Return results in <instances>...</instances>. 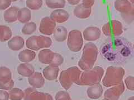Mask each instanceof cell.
<instances>
[{
	"label": "cell",
	"mask_w": 134,
	"mask_h": 100,
	"mask_svg": "<svg viewBox=\"0 0 134 100\" xmlns=\"http://www.w3.org/2000/svg\"><path fill=\"white\" fill-rule=\"evenodd\" d=\"M95 0H82V4L87 8H92L93 6Z\"/></svg>",
	"instance_id": "obj_39"
},
{
	"label": "cell",
	"mask_w": 134,
	"mask_h": 100,
	"mask_svg": "<svg viewBox=\"0 0 134 100\" xmlns=\"http://www.w3.org/2000/svg\"><path fill=\"white\" fill-rule=\"evenodd\" d=\"M68 31L64 26H59L55 28L53 33L54 38L57 42H63L68 38Z\"/></svg>",
	"instance_id": "obj_23"
},
{
	"label": "cell",
	"mask_w": 134,
	"mask_h": 100,
	"mask_svg": "<svg viewBox=\"0 0 134 100\" xmlns=\"http://www.w3.org/2000/svg\"><path fill=\"white\" fill-rule=\"evenodd\" d=\"M55 100H72L68 92L65 91L58 92L55 95Z\"/></svg>",
	"instance_id": "obj_34"
},
{
	"label": "cell",
	"mask_w": 134,
	"mask_h": 100,
	"mask_svg": "<svg viewBox=\"0 0 134 100\" xmlns=\"http://www.w3.org/2000/svg\"><path fill=\"white\" fill-rule=\"evenodd\" d=\"M11 0H0V10H6L10 7Z\"/></svg>",
	"instance_id": "obj_37"
},
{
	"label": "cell",
	"mask_w": 134,
	"mask_h": 100,
	"mask_svg": "<svg viewBox=\"0 0 134 100\" xmlns=\"http://www.w3.org/2000/svg\"><path fill=\"white\" fill-rule=\"evenodd\" d=\"M25 44L24 39L22 37L16 36L12 37L7 42L8 47L12 51H17L22 49Z\"/></svg>",
	"instance_id": "obj_18"
},
{
	"label": "cell",
	"mask_w": 134,
	"mask_h": 100,
	"mask_svg": "<svg viewBox=\"0 0 134 100\" xmlns=\"http://www.w3.org/2000/svg\"><path fill=\"white\" fill-rule=\"evenodd\" d=\"M50 17L56 23H63L68 21L69 18V14L66 11L62 9H57L54 10Z\"/></svg>",
	"instance_id": "obj_13"
},
{
	"label": "cell",
	"mask_w": 134,
	"mask_h": 100,
	"mask_svg": "<svg viewBox=\"0 0 134 100\" xmlns=\"http://www.w3.org/2000/svg\"><path fill=\"white\" fill-rule=\"evenodd\" d=\"M127 100H134V96L130 97Z\"/></svg>",
	"instance_id": "obj_41"
},
{
	"label": "cell",
	"mask_w": 134,
	"mask_h": 100,
	"mask_svg": "<svg viewBox=\"0 0 134 100\" xmlns=\"http://www.w3.org/2000/svg\"><path fill=\"white\" fill-rule=\"evenodd\" d=\"M59 68V67L49 65L47 66L43 71L44 77L49 81H54L58 78Z\"/></svg>",
	"instance_id": "obj_14"
},
{
	"label": "cell",
	"mask_w": 134,
	"mask_h": 100,
	"mask_svg": "<svg viewBox=\"0 0 134 100\" xmlns=\"http://www.w3.org/2000/svg\"><path fill=\"white\" fill-rule=\"evenodd\" d=\"M133 48H134V45H133Z\"/></svg>",
	"instance_id": "obj_45"
},
{
	"label": "cell",
	"mask_w": 134,
	"mask_h": 100,
	"mask_svg": "<svg viewBox=\"0 0 134 100\" xmlns=\"http://www.w3.org/2000/svg\"><path fill=\"white\" fill-rule=\"evenodd\" d=\"M102 100H107V99H104H104H102Z\"/></svg>",
	"instance_id": "obj_44"
},
{
	"label": "cell",
	"mask_w": 134,
	"mask_h": 100,
	"mask_svg": "<svg viewBox=\"0 0 134 100\" xmlns=\"http://www.w3.org/2000/svg\"><path fill=\"white\" fill-rule=\"evenodd\" d=\"M81 0H67V1L72 5H77L80 2Z\"/></svg>",
	"instance_id": "obj_40"
},
{
	"label": "cell",
	"mask_w": 134,
	"mask_h": 100,
	"mask_svg": "<svg viewBox=\"0 0 134 100\" xmlns=\"http://www.w3.org/2000/svg\"><path fill=\"white\" fill-rule=\"evenodd\" d=\"M28 81L29 84L34 88L40 89L45 84V78L40 72H35L28 78Z\"/></svg>",
	"instance_id": "obj_12"
},
{
	"label": "cell",
	"mask_w": 134,
	"mask_h": 100,
	"mask_svg": "<svg viewBox=\"0 0 134 100\" xmlns=\"http://www.w3.org/2000/svg\"><path fill=\"white\" fill-rule=\"evenodd\" d=\"M37 37L36 36H32L29 37L26 41V47L31 50H34V51H38L40 49L38 47L37 42Z\"/></svg>",
	"instance_id": "obj_32"
},
{
	"label": "cell",
	"mask_w": 134,
	"mask_h": 100,
	"mask_svg": "<svg viewBox=\"0 0 134 100\" xmlns=\"http://www.w3.org/2000/svg\"><path fill=\"white\" fill-rule=\"evenodd\" d=\"M101 34L100 29L95 26L87 27L83 32V38L88 41H94L99 39Z\"/></svg>",
	"instance_id": "obj_11"
},
{
	"label": "cell",
	"mask_w": 134,
	"mask_h": 100,
	"mask_svg": "<svg viewBox=\"0 0 134 100\" xmlns=\"http://www.w3.org/2000/svg\"><path fill=\"white\" fill-rule=\"evenodd\" d=\"M9 98L11 100H21L24 97V91L19 88H12L9 91Z\"/></svg>",
	"instance_id": "obj_28"
},
{
	"label": "cell",
	"mask_w": 134,
	"mask_h": 100,
	"mask_svg": "<svg viewBox=\"0 0 134 100\" xmlns=\"http://www.w3.org/2000/svg\"><path fill=\"white\" fill-rule=\"evenodd\" d=\"M104 74L103 69L100 67H95L82 72L79 81L77 85L91 86L99 83Z\"/></svg>",
	"instance_id": "obj_4"
},
{
	"label": "cell",
	"mask_w": 134,
	"mask_h": 100,
	"mask_svg": "<svg viewBox=\"0 0 134 100\" xmlns=\"http://www.w3.org/2000/svg\"><path fill=\"white\" fill-rule=\"evenodd\" d=\"M125 84L126 88L131 91H134V77L128 76L125 78Z\"/></svg>",
	"instance_id": "obj_36"
},
{
	"label": "cell",
	"mask_w": 134,
	"mask_h": 100,
	"mask_svg": "<svg viewBox=\"0 0 134 100\" xmlns=\"http://www.w3.org/2000/svg\"><path fill=\"white\" fill-rule=\"evenodd\" d=\"M64 62V58L59 53H54V57L50 65L54 66L59 67Z\"/></svg>",
	"instance_id": "obj_33"
},
{
	"label": "cell",
	"mask_w": 134,
	"mask_h": 100,
	"mask_svg": "<svg viewBox=\"0 0 134 100\" xmlns=\"http://www.w3.org/2000/svg\"><path fill=\"white\" fill-rule=\"evenodd\" d=\"M54 53L51 50L47 48L41 50L38 54V58L41 64L50 65L54 57Z\"/></svg>",
	"instance_id": "obj_21"
},
{
	"label": "cell",
	"mask_w": 134,
	"mask_h": 100,
	"mask_svg": "<svg viewBox=\"0 0 134 100\" xmlns=\"http://www.w3.org/2000/svg\"><path fill=\"white\" fill-rule=\"evenodd\" d=\"M24 93V99L25 100H53L51 95L40 92L32 87L25 89Z\"/></svg>",
	"instance_id": "obj_8"
},
{
	"label": "cell",
	"mask_w": 134,
	"mask_h": 100,
	"mask_svg": "<svg viewBox=\"0 0 134 100\" xmlns=\"http://www.w3.org/2000/svg\"><path fill=\"white\" fill-rule=\"evenodd\" d=\"M129 1L132 4H133L134 5V0H129Z\"/></svg>",
	"instance_id": "obj_42"
},
{
	"label": "cell",
	"mask_w": 134,
	"mask_h": 100,
	"mask_svg": "<svg viewBox=\"0 0 134 100\" xmlns=\"http://www.w3.org/2000/svg\"><path fill=\"white\" fill-rule=\"evenodd\" d=\"M125 90V86L122 81L120 84L112 86L104 94V98L107 100H118Z\"/></svg>",
	"instance_id": "obj_9"
},
{
	"label": "cell",
	"mask_w": 134,
	"mask_h": 100,
	"mask_svg": "<svg viewBox=\"0 0 134 100\" xmlns=\"http://www.w3.org/2000/svg\"><path fill=\"white\" fill-rule=\"evenodd\" d=\"M82 72L81 70L75 66L62 71L59 78L61 86L65 90H69L74 83L77 84Z\"/></svg>",
	"instance_id": "obj_3"
},
{
	"label": "cell",
	"mask_w": 134,
	"mask_h": 100,
	"mask_svg": "<svg viewBox=\"0 0 134 100\" xmlns=\"http://www.w3.org/2000/svg\"><path fill=\"white\" fill-rule=\"evenodd\" d=\"M65 0H45V4L52 9H61L65 6Z\"/></svg>",
	"instance_id": "obj_27"
},
{
	"label": "cell",
	"mask_w": 134,
	"mask_h": 100,
	"mask_svg": "<svg viewBox=\"0 0 134 100\" xmlns=\"http://www.w3.org/2000/svg\"><path fill=\"white\" fill-rule=\"evenodd\" d=\"M43 0H26V5L29 9L38 10L43 6Z\"/></svg>",
	"instance_id": "obj_31"
},
{
	"label": "cell",
	"mask_w": 134,
	"mask_h": 100,
	"mask_svg": "<svg viewBox=\"0 0 134 100\" xmlns=\"http://www.w3.org/2000/svg\"><path fill=\"white\" fill-rule=\"evenodd\" d=\"M14 81L11 79L7 82H0V89L3 90H10L14 87Z\"/></svg>",
	"instance_id": "obj_35"
},
{
	"label": "cell",
	"mask_w": 134,
	"mask_h": 100,
	"mask_svg": "<svg viewBox=\"0 0 134 100\" xmlns=\"http://www.w3.org/2000/svg\"><path fill=\"white\" fill-rule=\"evenodd\" d=\"M124 75L125 70L121 67H109L103 78V85L107 87L119 85L122 82Z\"/></svg>",
	"instance_id": "obj_5"
},
{
	"label": "cell",
	"mask_w": 134,
	"mask_h": 100,
	"mask_svg": "<svg viewBox=\"0 0 134 100\" xmlns=\"http://www.w3.org/2000/svg\"><path fill=\"white\" fill-rule=\"evenodd\" d=\"M37 42L40 49L47 48L51 46L52 40L49 37L45 36H39L37 37Z\"/></svg>",
	"instance_id": "obj_26"
},
{
	"label": "cell",
	"mask_w": 134,
	"mask_h": 100,
	"mask_svg": "<svg viewBox=\"0 0 134 100\" xmlns=\"http://www.w3.org/2000/svg\"><path fill=\"white\" fill-rule=\"evenodd\" d=\"M102 55L108 61L122 62L131 55L132 48L129 42L123 39H116L107 42L101 49Z\"/></svg>",
	"instance_id": "obj_1"
},
{
	"label": "cell",
	"mask_w": 134,
	"mask_h": 100,
	"mask_svg": "<svg viewBox=\"0 0 134 100\" xmlns=\"http://www.w3.org/2000/svg\"><path fill=\"white\" fill-rule=\"evenodd\" d=\"M20 8L16 6L10 7L5 11L3 18L5 21L8 23H12L18 20V15Z\"/></svg>",
	"instance_id": "obj_16"
},
{
	"label": "cell",
	"mask_w": 134,
	"mask_h": 100,
	"mask_svg": "<svg viewBox=\"0 0 134 100\" xmlns=\"http://www.w3.org/2000/svg\"><path fill=\"white\" fill-rule=\"evenodd\" d=\"M114 6L115 9L121 14H125L129 13L132 4L129 0H116Z\"/></svg>",
	"instance_id": "obj_19"
},
{
	"label": "cell",
	"mask_w": 134,
	"mask_h": 100,
	"mask_svg": "<svg viewBox=\"0 0 134 100\" xmlns=\"http://www.w3.org/2000/svg\"><path fill=\"white\" fill-rule=\"evenodd\" d=\"M11 28L5 25H0V41L5 42L9 40L12 37Z\"/></svg>",
	"instance_id": "obj_25"
},
{
	"label": "cell",
	"mask_w": 134,
	"mask_h": 100,
	"mask_svg": "<svg viewBox=\"0 0 134 100\" xmlns=\"http://www.w3.org/2000/svg\"><path fill=\"white\" fill-rule=\"evenodd\" d=\"M98 48L93 43H88L83 49V53L78 66L83 71L89 70L93 67V65L98 56Z\"/></svg>",
	"instance_id": "obj_2"
},
{
	"label": "cell",
	"mask_w": 134,
	"mask_h": 100,
	"mask_svg": "<svg viewBox=\"0 0 134 100\" xmlns=\"http://www.w3.org/2000/svg\"><path fill=\"white\" fill-rule=\"evenodd\" d=\"M31 18V12L27 7H23L19 10L18 21L22 23H26Z\"/></svg>",
	"instance_id": "obj_24"
},
{
	"label": "cell",
	"mask_w": 134,
	"mask_h": 100,
	"mask_svg": "<svg viewBox=\"0 0 134 100\" xmlns=\"http://www.w3.org/2000/svg\"><path fill=\"white\" fill-rule=\"evenodd\" d=\"M74 15L80 19H86L88 18L92 13V8H87L82 3L78 4L74 9Z\"/></svg>",
	"instance_id": "obj_15"
},
{
	"label": "cell",
	"mask_w": 134,
	"mask_h": 100,
	"mask_svg": "<svg viewBox=\"0 0 134 100\" xmlns=\"http://www.w3.org/2000/svg\"><path fill=\"white\" fill-rule=\"evenodd\" d=\"M83 45V36L80 31L73 30L68 35L67 46L71 51L77 52L81 51Z\"/></svg>",
	"instance_id": "obj_6"
},
{
	"label": "cell",
	"mask_w": 134,
	"mask_h": 100,
	"mask_svg": "<svg viewBox=\"0 0 134 100\" xmlns=\"http://www.w3.org/2000/svg\"><path fill=\"white\" fill-rule=\"evenodd\" d=\"M102 30L107 37H118L122 34L123 26L119 21L111 20L103 25Z\"/></svg>",
	"instance_id": "obj_7"
},
{
	"label": "cell",
	"mask_w": 134,
	"mask_h": 100,
	"mask_svg": "<svg viewBox=\"0 0 134 100\" xmlns=\"http://www.w3.org/2000/svg\"><path fill=\"white\" fill-rule=\"evenodd\" d=\"M103 87L100 83H97L90 86L87 90L88 97L91 99H98L102 96L103 94Z\"/></svg>",
	"instance_id": "obj_17"
},
{
	"label": "cell",
	"mask_w": 134,
	"mask_h": 100,
	"mask_svg": "<svg viewBox=\"0 0 134 100\" xmlns=\"http://www.w3.org/2000/svg\"><path fill=\"white\" fill-rule=\"evenodd\" d=\"M12 2H16L17 1H18V0H11Z\"/></svg>",
	"instance_id": "obj_43"
},
{
	"label": "cell",
	"mask_w": 134,
	"mask_h": 100,
	"mask_svg": "<svg viewBox=\"0 0 134 100\" xmlns=\"http://www.w3.org/2000/svg\"><path fill=\"white\" fill-rule=\"evenodd\" d=\"M12 79L11 70L5 66L0 67V82H7Z\"/></svg>",
	"instance_id": "obj_29"
},
{
	"label": "cell",
	"mask_w": 134,
	"mask_h": 100,
	"mask_svg": "<svg viewBox=\"0 0 134 100\" xmlns=\"http://www.w3.org/2000/svg\"><path fill=\"white\" fill-rule=\"evenodd\" d=\"M36 53L32 50L26 49L21 51L19 54V60L23 63H29L35 59Z\"/></svg>",
	"instance_id": "obj_22"
},
{
	"label": "cell",
	"mask_w": 134,
	"mask_h": 100,
	"mask_svg": "<svg viewBox=\"0 0 134 100\" xmlns=\"http://www.w3.org/2000/svg\"><path fill=\"white\" fill-rule=\"evenodd\" d=\"M37 28V26L35 22H29L25 24L23 27L21 32L23 34L26 35H30L32 34Z\"/></svg>",
	"instance_id": "obj_30"
},
{
	"label": "cell",
	"mask_w": 134,
	"mask_h": 100,
	"mask_svg": "<svg viewBox=\"0 0 134 100\" xmlns=\"http://www.w3.org/2000/svg\"><path fill=\"white\" fill-rule=\"evenodd\" d=\"M9 93L6 91L0 89V100L9 99Z\"/></svg>",
	"instance_id": "obj_38"
},
{
	"label": "cell",
	"mask_w": 134,
	"mask_h": 100,
	"mask_svg": "<svg viewBox=\"0 0 134 100\" xmlns=\"http://www.w3.org/2000/svg\"><path fill=\"white\" fill-rule=\"evenodd\" d=\"M17 71L21 76L28 78L35 72L34 67L29 63L20 64L17 68Z\"/></svg>",
	"instance_id": "obj_20"
},
{
	"label": "cell",
	"mask_w": 134,
	"mask_h": 100,
	"mask_svg": "<svg viewBox=\"0 0 134 100\" xmlns=\"http://www.w3.org/2000/svg\"><path fill=\"white\" fill-rule=\"evenodd\" d=\"M55 28L56 22L50 17H45L41 19L39 26V31L42 34L47 36L52 35Z\"/></svg>",
	"instance_id": "obj_10"
}]
</instances>
